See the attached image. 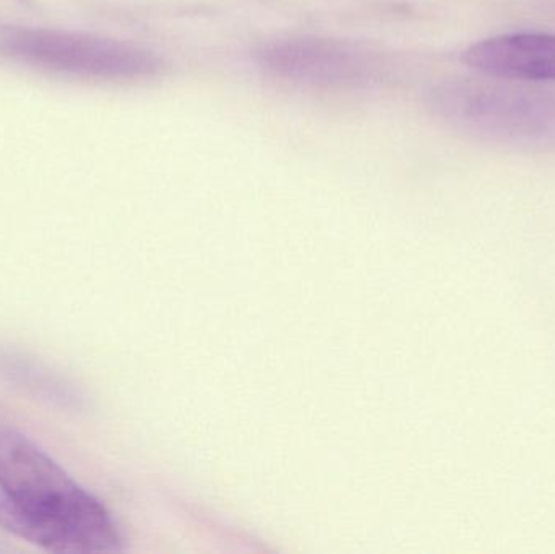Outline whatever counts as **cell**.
I'll return each mask as SVG.
<instances>
[{
  "mask_svg": "<svg viewBox=\"0 0 555 554\" xmlns=\"http://www.w3.org/2000/svg\"><path fill=\"white\" fill-rule=\"evenodd\" d=\"M0 527L46 552H120L106 507L57 462L0 422Z\"/></svg>",
  "mask_w": 555,
  "mask_h": 554,
  "instance_id": "obj_1",
  "label": "cell"
},
{
  "mask_svg": "<svg viewBox=\"0 0 555 554\" xmlns=\"http://www.w3.org/2000/svg\"><path fill=\"white\" fill-rule=\"evenodd\" d=\"M434 109L468 136L499 145L555 150V90L505 80H453L433 91Z\"/></svg>",
  "mask_w": 555,
  "mask_h": 554,
  "instance_id": "obj_2",
  "label": "cell"
},
{
  "mask_svg": "<svg viewBox=\"0 0 555 554\" xmlns=\"http://www.w3.org/2000/svg\"><path fill=\"white\" fill-rule=\"evenodd\" d=\"M0 51L36 67L98 80H140L163 67L158 55L132 42L52 29L13 33Z\"/></svg>",
  "mask_w": 555,
  "mask_h": 554,
  "instance_id": "obj_3",
  "label": "cell"
},
{
  "mask_svg": "<svg viewBox=\"0 0 555 554\" xmlns=\"http://www.w3.org/2000/svg\"><path fill=\"white\" fill-rule=\"evenodd\" d=\"M267 70L313 87H359L374 78L377 65L365 52L319 38L281 39L259 52Z\"/></svg>",
  "mask_w": 555,
  "mask_h": 554,
  "instance_id": "obj_4",
  "label": "cell"
},
{
  "mask_svg": "<svg viewBox=\"0 0 555 554\" xmlns=\"http://www.w3.org/2000/svg\"><path fill=\"white\" fill-rule=\"evenodd\" d=\"M463 62L488 77L555 81V35L511 33L482 39L463 52Z\"/></svg>",
  "mask_w": 555,
  "mask_h": 554,
  "instance_id": "obj_5",
  "label": "cell"
}]
</instances>
